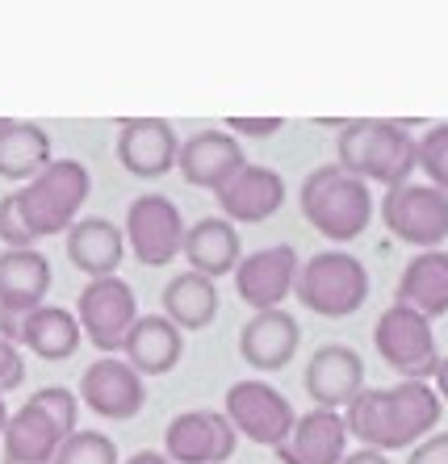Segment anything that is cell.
Here are the masks:
<instances>
[{
  "instance_id": "6da1fadb",
  "label": "cell",
  "mask_w": 448,
  "mask_h": 464,
  "mask_svg": "<svg viewBox=\"0 0 448 464\" xmlns=\"http://www.w3.org/2000/svg\"><path fill=\"white\" fill-rule=\"evenodd\" d=\"M444 401L432 381H398L390 389H361L344 406V427L373 452H403L440 427Z\"/></svg>"
},
{
  "instance_id": "7a4b0ae2",
  "label": "cell",
  "mask_w": 448,
  "mask_h": 464,
  "mask_svg": "<svg viewBox=\"0 0 448 464\" xmlns=\"http://www.w3.org/2000/svg\"><path fill=\"white\" fill-rule=\"evenodd\" d=\"M336 163L365 184L398 188L415 172V139H411L406 121H385V118L344 121L336 139Z\"/></svg>"
},
{
  "instance_id": "3957f363",
  "label": "cell",
  "mask_w": 448,
  "mask_h": 464,
  "mask_svg": "<svg viewBox=\"0 0 448 464\" xmlns=\"http://www.w3.org/2000/svg\"><path fill=\"white\" fill-rule=\"evenodd\" d=\"M302 218L331 243H352L361 238L373 222V193L369 184L344 172L339 163H323L297 188Z\"/></svg>"
},
{
  "instance_id": "277c9868",
  "label": "cell",
  "mask_w": 448,
  "mask_h": 464,
  "mask_svg": "<svg viewBox=\"0 0 448 464\" xmlns=\"http://www.w3.org/2000/svg\"><path fill=\"white\" fill-rule=\"evenodd\" d=\"M88 193H93V176L84 163L51 160L25 188H17V209H22L25 227L34 230V238H55L80 222Z\"/></svg>"
},
{
  "instance_id": "5b68a950",
  "label": "cell",
  "mask_w": 448,
  "mask_h": 464,
  "mask_svg": "<svg viewBox=\"0 0 448 464\" xmlns=\"http://www.w3.org/2000/svg\"><path fill=\"white\" fill-rule=\"evenodd\" d=\"M294 297L318 318H352L369 302V272L352 251H318L297 264Z\"/></svg>"
},
{
  "instance_id": "8992f818",
  "label": "cell",
  "mask_w": 448,
  "mask_h": 464,
  "mask_svg": "<svg viewBox=\"0 0 448 464\" xmlns=\"http://www.w3.org/2000/svg\"><path fill=\"white\" fill-rule=\"evenodd\" d=\"M373 347L385 360V368H394L403 381H432L440 364V347L432 318L415 314L411 305H385L377 326H373Z\"/></svg>"
},
{
  "instance_id": "52a82bcc",
  "label": "cell",
  "mask_w": 448,
  "mask_h": 464,
  "mask_svg": "<svg viewBox=\"0 0 448 464\" xmlns=\"http://www.w3.org/2000/svg\"><path fill=\"white\" fill-rule=\"evenodd\" d=\"M222 414H227V422L243 440L273 448V452L289 440V431L297 422V411L289 406V398L260 377L230 381V389L222 393Z\"/></svg>"
},
{
  "instance_id": "ba28073f",
  "label": "cell",
  "mask_w": 448,
  "mask_h": 464,
  "mask_svg": "<svg viewBox=\"0 0 448 464\" xmlns=\"http://www.w3.org/2000/svg\"><path fill=\"white\" fill-rule=\"evenodd\" d=\"M382 222L398 243L415 251H436L448 238V193L432 184H398L382 197Z\"/></svg>"
},
{
  "instance_id": "9c48e42d",
  "label": "cell",
  "mask_w": 448,
  "mask_h": 464,
  "mask_svg": "<svg viewBox=\"0 0 448 464\" xmlns=\"http://www.w3.org/2000/svg\"><path fill=\"white\" fill-rule=\"evenodd\" d=\"M126 247L139 264L147 268H164L172 259H180L185 247V218L176 209V201H168L164 193H142L126 206Z\"/></svg>"
},
{
  "instance_id": "30bf717a",
  "label": "cell",
  "mask_w": 448,
  "mask_h": 464,
  "mask_svg": "<svg viewBox=\"0 0 448 464\" xmlns=\"http://www.w3.org/2000/svg\"><path fill=\"white\" fill-rule=\"evenodd\" d=\"M134 318H139V302H134V289L122 276L88 281L76 302L80 331H84V339L97 347L101 356H118L126 335H131Z\"/></svg>"
},
{
  "instance_id": "8fae6325",
  "label": "cell",
  "mask_w": 448,
  "mask_h": 464,
  "mask_svg": "<svg viewBox=\"0 0 448 464\" xmlns=\"http://www.w3.org/2000/svg\"><path fill=\"white\" fill-rule=\"evenodd\" d=\"M239 431L222 411H180L164 427V456L172 464H222L235 456Z\"/></svg>"
},
{
  "instance_id": "7c38bea8",
  "label": "cell",
  "mask_w": 448,
  "mask_h": 464,
  "mask_svg": "<svg viewBox=\"0 0 448 464\" xmlns=\"http://www.w3.org/2000/svg\"><path fill=\"white\" fill-rule=\"evenodd\" d=\"M147 401V385L126 360L101 356L80 372V406L97 414L105 422H126L142 411Z\"/></svg>"
},
{
  "instance_id": "4fadbf2b",
  "label": "cell",
  "mask_w": 448,
  "mask_h": 464,
  "mask_svg": "<svg viewBox=\"0 0 448 464\" xmlns=\"http://www.w3.org/2000/svg\"><path fill=\"white\" fill-rule=\"evenodd\" d=\"M51 293V259L38 247H5L0 251V331L46 305Z\"/></svg>"
},
{
  "instance_id": "5bb4252c",
  "label": "cell",
  "mask_w": 448,
  "mask_h": 464,
  "mask_svg": "<svg viewBox=\"0 0 448 464\" xmlns=\"http://www.w3.org/2000/svg\"><path fill=\"white\" fill-rule=\"evenodd\" d=\"M230 276H235V293L252 310H285V297H294L297 281V251L289 243L260 247L252 256H243Z\"/></svg>"
},
{
  "instance_id": "9a60e30c",
  "label": "cell",
  "mask_w": 448,
  "mask_h": 464,
  "mask_svg": "<svg viewBox=\"0 0 448 464\" xmlns=\"http://www.w3.org/2000/svg\"><path fill=\"white\" fill-rule=\"evenodd\" d=\"M302 389L310 393L318 411H344L356 393L365 389V360L348 343H323L307 360Z\"/></svg>"
},
{
  "instance_id": "2e32d148",
  "label": "cell",
  "mask_w": 448,
  "mask_h": 464,
  "mask_svg": "<svg viewBox=\"0 0 448 464\" xmlns=\"http://www.w3.org/2000/svg\"><path fill=\"white\" fill-rule=\"evenodd\" d=\"M176 126L164 118H126L118 130V163L134 180H160L176 168Z\"/></svg>"
},
{
  "instance_id": "e0dca14e",
  "label": "cell",
  "mask_w": 448,
  "mask_h": 464,
  "mask_svg": "<svg viewBox=\"0 0 448 464\" xmlns=\"http://www.w3.org/2000/svg\"><path fill=\"white\" fill-rule=\"evenodd\" d=\"M243 163H248V155L230 130H197L176 151V172L185 176V184L209 188V193H219Z\"/></svg>"
},
{
  "instance_id": "ac0fdd59",
  "label": "cell",
  "mask_w": 448,
  "mask_h": 464,
  "mask_svg": "<svg viewBox=\"0 0 448 464\" xmlns=\"http://www.w3.org/2000/svg\"><path fill=\"white\" fill-rule=\"evenodd\" d=\"M214 201H219L227 222L252 227V222H264V218H273L277 209L285 206V180H281V172H273V168L243 163L239 172L214 193Z\"/></svg>"
},
{
  "instance_id": "d6986e66",
  "label": "cell",
  "mask_w": 448,
  "mask_h": 464,
  "mask_svg": "<svg viewBox=\"0 0 448 464\" xmlns=\"http://www.w3.org/2000/svg\"><path fill=\"white\" fill-rule=\"evenodd\" d=\"M302 326L289 310H256L239 331V360L256 372H281L297 356Z\"/></svg>"
},
{
  "instance_id": "ffe728a7",
  "label": "cell",
  "mask_w": 448,
  "mask_h": 464,
  "mask_svg": "<svg viewBox=\"0 0 448 464\" xmlns=\"http://www.w3.org/2000/svg\"><path fill=\"white\" fill-rule=\"evenodd\" d=\"M348 456V427L339 411H307L297 414L289 440L277 448L281 464H339Z\"/></svg>"
},
{
  "instance_id": "44dd1931",
  "label": "cell",
  "mask_w": 448,
  "mask_h": 464,
  "mask_svg": "<svg viewBox=\"0 0 448 464\" xmlns=\"http://www.w3.org/2000/svg\"><path fill=\"white\" fill-rule=\"evenodd\" d=\"M122 356L139 377H168L185 356V331L168 323L164 314H139L122 343Z\"/></svg>"
},
{
  "instance_id": "7402d4cb",
  "label": "cell",
  "mask_w": 448,
  "mask_h": 464,
  "mask_svg": "<svg viewBox=\"0 0 448 464\" xmlns=\"http://www.w3.org/2000/svg\"><path fill=\"white\" fill-rule=\"evenodd\" d=\"M9 339L30 347L46 364H59V360H72L80 352L84 331H80L76 314L63 310V305H38V310H30L25 318H17L9 326Z\"/></svg>"
},
{
  "instance_id": "603a6c76",
  "label": "cell",
  "mask_w": 448,
  "mask_h": 464,
  "mask_svg": "<svg viewBox=\"0 0 448 464\" xmlns=\"http://www.w3.org/2000/svg\"><path fill=\"white\" fill-rule=\"evenodd\" d=\"M180 259L189 264V272L209 276V281L230 276L243 259V243H239L235 222H227V218H197L193 227H185Z\"/></svg>"
},
{
  "instance_id": "cb8c5ba5",
  "label": "cell",
  "mask_w": 448,
  "mask_h": 464,
  "mask_svg": "<svg viewBox=\"0 0 448 464\" xmlns=\"http://www.w3.org/2000/svg\"><path fill=\"white\" fill-rule=\"evenodd\" d=\"M63 251L72 268H80L88 281H101V276H118L122 259H126V235L110 218H80L63 235Z\"/></svg>"
},
{
  "instance_id": "d4e9b609",
  "label": "cell",
  "mask_w": 448,
  "mask_h": 464,
  "mask_svg": "<svg viewBox=\"0 0 448 464\" xmlns=\"http://www.w3.org/2000/svg\"><path fill=\"white\" fill-rule=\"evenodd\" d=\"M398 305H411L424 318H444L448 314V251H419L406 259L398 276Z\"/></svg>"
},
{
  "instance_id": "484cf974",
  "label": "cell",
  "mask_w": 448,
  "mask_h": 464,
  "mask_svg": "<svg viewBox=\"0 0 448 464\" xmlns=\"http://www.w3.org/2000/svg\"><path fill=\"white\" fill-rule=\"evenodd\" d=\"M51 160H55L51 155V134L43 126L0 118V180L30 184Z\"/></svg>"
},
{
  "instance_id": "4316f807",
  "label": "cell",
  "mask_w": 448,
  "mask_h": 464,
  "mask_svg": "<svg viewBox=\"0 0 448 464\" xmlns=\"http://www.w3.org/2000/svg\"><path fill=\"white\" fill-rule=\"evenodd\" d=\"M0 443H5V464H55L63 435L55 431V422L46 414H38L25 401L22 411L9 414L5 431H0Z\"/></svg>"
},
{
  "instance_id": "83f0119b",
  "label": "cell",
  "mask_w": 448,
  "mask_h": 464,
  "mask_svg": "<svg viewBox=\"0 0 448 464\" xmlns=\"http://www.w3.org/2000/svg\"><path fill=\"white\" fill-rule=\"evenodd\" d=\"M164 302V318L180 331H206L214 318H219V285L209 276H197V272H180L172 281L164 285L160 293Z\"/></svg>"
},
{
  "instance_id": "f1b7e54d",
  "label": "cell",
  "mask_w": 448,
  "mask_h": 464,
  "mask_svg": "<svg viewBox=\"0 0 448 464\" xmlns=\"http://www.w3.org/2000/svg\"><path fill=\"white\" fill-rule=\"evenodd\" d=\"M55 464H122V456H118V443H113L105 431L80 427V431H72L63 443H59Z\"/></svg>"
},
{
  "instance_id": "f546056e",
  "label": "cell",
  "mask_w": 448,
  "mask_h": 464,
  "mask_svg": "<svg viewBox=\"0 0 448 464\" xmlns=\"http://www.w3.org/2000/svg\"><path fill=\"white\" fill-rule=\"evenodd\" d=\"M415 168L427 176L432 188L448 193V121L427 126L424 139H415Z\"/></svg>"
},
{
  "instance_id": "4dcf8cb0",
  "label": "cell",
  "mask_w": 448,
  "mask_h": 464,
  "mask_svg": "<svg viewBox=\"0 0 448 464\" xmlns=\"http://www.w3.org/2000/svg\"><path fill=\"white\" fill-rule=\"evenodd\" d=\"M30 406L55 422V431L63 435V440H67L72 431H80V393H72V389H63V385H43L38 393H30Z\"/></svg>"
},
{
  "instance_id": "1f68e13d",
  "label": "cell",
  "mask_w": 448,
  "mask_h": 464,
  "mask_svg": "<svg viewBox=\"0 0 448 464\" xmlns=\"http://www.w3.org/2000/svg\"><path fill=\"white\" fill-rule=\"evenodd\" d=\"M0 243H5V247H34V243H38L34 230L25 227L22 209H17V193L0 197Z\"/></svg>"
},
{
  "instance_id": "d6a6232c",
  "label": "cell",
  "mask_w": 448,
  "mask_h": 464,
  "mask_svg": "<svg viewBox=\"0 0 448 464\" xmlns=\"http://www.w3.org/2000/svg\"><path fill=\"white\" fill-rule=\"evenodd\" d=\"M25 381V360H22V347L13 343L5 331H0V393H13L22 389Z\"/></svg>"
},
{
  "instance_id": "836d02e7",
  "label": "cell",
  "mask_w": 448,
  "mask_h": 464,
  "mask_svg": "<svg viewBox=\"0 0 448 464\" xmlns=\"http://www.w3.org/2000/svg\"><path fill=\"white\" fill-rule=\"evenodd\" d=\"M406 464H448V431H432L406 456Z\"/></svg>"
},
{
  "instance_id": "e575fe53",
  "label": "cell",
  "mask_w": 448,
  "mask_h": 464,
  "mask_svg": "<svg viewBox=\"0 0 448 464\" xmlns=\"http://www.w3.org/2000/svg\"><path fill=\"white\" fill-rule=\"evenodd\" d=\"M230 134H248V139H273L285 126V118H227Z\"/></svg>"
},
{
  "instance_id": "d590c367",
  "label": "cell",
  "mask_w": 448,
  "mask_h": 464,
  "mask_svg": "<svg viewBox=\"0 0 448 464\" xmlns=\"http://www.w3.org/2000/svg\"><path fill=\"white\" fill-rule=\"evenodd\" d=\"M339 464H390V456H385V452H373V448H361V452L344 456Z\"/></svg>"
},
{
  "instance_id": "8d00e7d4",
  "label": "cell",
  "mask_w": 448,
  "mask_h": 464,
  "mask_svg": "<svg viewBox=\"0 0 448 464\" xmlns=\"http://www.w3.org/2000/svg\"><path fill=\"white\" fill-rule=\"evenodd\" d=\"M432 389L440 393V401H448V356H440L436 364V377H432Z\"/></svg>"
},
{
  "instance_id": "74e56055",
  "label": "cell",
  "mask_w": 448,
  "mask_h": 464,
  "mask_svg": "<svg viewBox=\"0 0 448 464\" xmlns=\"http://www.w3.org/2000/svg\"><path fill=\"white\" fill-rule=\"evenodd\" d=\"M122 464H172L164 452H151V448H142V452H134L131 460H122Z\"/></svg>"
},
{
  "instance_id": "f35d334b",
  "label": "cell",
  "mask_w": 448,
  "mask_h": 464,
  "mask_svg": "<svg viewBox=\"0 0 448 464\" xmlns=\"http://www.w3.org/2000/svg\"><path fill=\"white\" fill-rule=\"evenodd\" d=\"M5 422H9V406H5V393H0V431H5Z\"/></svg>"
}]
</instances>
